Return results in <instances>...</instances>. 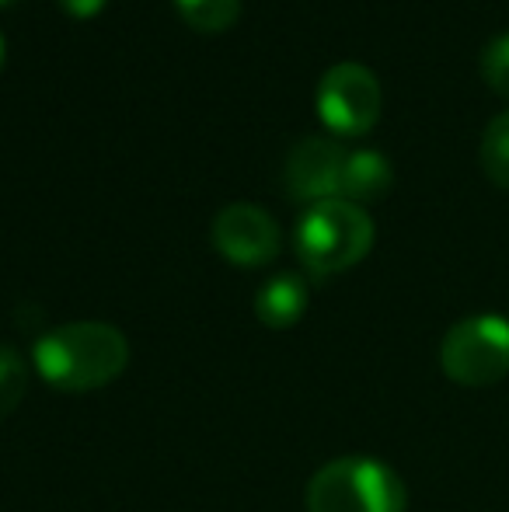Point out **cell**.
<instances>
[{"label": "cell", "mask_w": 509, "mask_h": 512, "mask_svg": "<svg viewBox=\"0 0 509 512\" xmlns=\"http://www.w3.org/2000/svg\"><path fill=\"white\" fill-rule=\"evenodd\" d=\"M374 248V220L349 199L307 206L297 223V251L314 276H335L360 265Z\"/></svg>", "instance_id": "cell-2"}, {"label": "cell", "mask_w": 509, "mask_h": 512, "mask_svg": "<svg viewBox=\"0 0 509 512\" xmlns=\"http://www.w3.org/2000/svg\"><path fill=\"white\" fill-rule=\"evenodd\" d=\"M4 56H7V42H4V32H0V67H4Z\"/></svg>", "instance_id": "cell-15"}, {"label": "cell", "mask_w": 509, "mask_h": 512, "mask_svg": "<svg viewBox=\"0 0 509 512\" xmlns=\"http://www.w3.org/2000/svg\"><path fill=\"white\" fill-rule=\"evenodd\" d=\"M213 248L234 265H265L279 251V227L269 209L255 203H231L213 216Z\"/></svg>", "instance_id": "cell-7"}, {"label": "cell", "mask_w": 509, "mask_h": 512, "mask_svg": "<svg viewBox=\"0 0 509 512\" xmlns=\"http://www.w3.org/2000/svg\"><path fill=\"white\" fill-rule=\"evenodd\" d=\"M175 7L199 32H227L241 14V0H175Z\"/></svg>", "instance_id": "cell-11"}, {"label": "cell", "mask_w": 509, "mask_h": 512, "mask_svg": "<svg viewBox=\"0 0 509 512\" xmlns=\"http://www.w3.org/2000/svg\"><path fill=\"white\" fill-rule=\"evenodd\" d=\"M349 150L332 136H304L293 143L286 154L283 182L297 203H325L339 199L342 192V168H346Z\"/></svg>", "instance_id": "cell-6"}, {"label": "cell", "mask_w": 509, "mask_h": 512, "mask_svg": "<svg viewBox=\"0 0 509 512\" xmlns=\"http://www.w3.org/2000/svg\"><path fill=\"white\" fill-rule=\"evenodd\" d=\"M109 0H60V7L70 14V18H95Z\"/></svg>", "instance_id": "cell-14"}, {"label": "cell", "mask_w": 509, "mask_h": 512, "mask_svg": "<svg viewBox=\"0 0 509 512\" xmlns=\"http://www.w3.org/2000/svg\"><path fill=\"white\" fill-rule=\"evenodd\" d=\"M307 310V283L293 272H279L255 293V317L265 328H293Z\"/></svg>", "instance_id": "cell-9"}, {"label": "cell", "mask_w": 509, "mask_h": 512, "mask_svg": "<svg viewBox=\"0 0 509 512\" xmlns=\"http://www.w3.org/2000/svg\"><path fill=\"white\" fill-rule=\"evenodd\" d=\"M394 185V168L381 150H349L346 168H342V192L339 199L363 206V203H377L391 192Z\"/></svg>", "instance_id": "cell-8"}, {"label": "cell", "mask_w": 509, "mask_h": 512, "mask_svg": "<svg viewBox=\"0 0 509 512\" xmlns=\"http://www.w3.org/2000/svg\"><path fill=\"white\" fill-rule=\"evenodd\" d=\"M478 161H482L485 178L496 189L509 192V108L485 126L482 143H478Z\"/></svg>", "instance_id": "cell-10"}, {"label": "cell", "mask_w": 509, "mask_h": 512, "mask_svg": "<svg viewBox=\"0 0 509 512\" xmlns=\"http://www.w3.org/2000/svg\"><path fill=\"white\" fill-rule=\"evenodd\" d=\"M32 363L39 377L56 391H98L126 370L129 342L123 331L105 321L60 324L35 342Z\"/></svg>", "instance_id": "cell-1"}, {"label": "cell", "mask_w": 509, "mask_h": 512, "mask_svg": "<svg viewBox=\"0 0 509 512\" xmlns=\"http://www.w3.org/2000/svg\"><path fill=\"white\" fill-rule=\"evenodd\" d=\"M25 387H28L25 359H21L11 345H0V418H7L21 405Z\"/></svg>", "instance_id": "cell-12"}, {"label": "cell", "mask_w": 509, "mask_h": 512, "mask_svg": "<svg viewBox=\"0 0 509 512\" xmlns=\"http://www.w3.org/2000/svg\"><path fill=\"white\" fill-rule=\"evenodd\" d=\"M440 366L461 387H492L509 373V321L471 314L443 335Z\"/></svg>", "instance_id": "cell-4"}, {"label": "cell", "mask_w": 509, "mask_h": 512, "mask_svg": "<svg viewBox=\"0 0 509 512\" xmlns=\"http://www.w3.org/2000/svg\"><path fill=\"white\" fill-rule=\"evenodd\" d=\"M478 67H482V81L489 84L499 98L509 102V32L485 42L482 63H478Z\"/></svg>", "instance_id": "cell-13"}, {"label": "cell", "mask_w": 509, "mask_h": 512, "mask_svg": "<svg viewBox=\"0 0 509 512\" xmlns=\"http://www.w3.org/2000/svg\"><path fill=\"white\" fill-rule=\"evenodd\" d=\"M384 91L381 81L363 63H335L318 84V115L332 133L363 136L381 119Z\"/></svg>", "instance_id": "cell-5"}, {"label": "cell", "mask_w": 509, "mask_h": 512, "mask_svg": "<svg viewBox=\"0 0 509 512\" xmlns=\"http://www.w3.org/2000/svg\"><path fill=\"white\" fill-rule=\"evenodd\" d=\"M405 485L381 460L339 457L307 485V512H405Z\"/></svg>", "instance_id": "cell-3"}, {"label": "cell", "mask_w": 509, "mask_h": 512, "mask_svg": "<svg viewBox=\"0 0 509 512\" xmlns=\"http://www.w3.org/2000/svg\"><path fill=\"white\" fill-rule=\"evenodd\" d=\"M7 4H14V0H0V7H7Z\"/></svg>", "instance_id": "cell-16"}]
</instances>
